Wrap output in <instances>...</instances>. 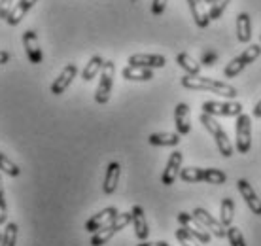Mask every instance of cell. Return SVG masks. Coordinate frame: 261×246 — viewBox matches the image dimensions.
Here are the masks:
<instances>
[{
  "label": "cell",
  "instance_id": "4dcf8cb0",
  "mask_svg": "<svg viewBox=\"0 0 261 246\" xmlns=\"http://www.w3.org/2000/svg\"><path fill=\"white\" fill-rule=\"evenodd\" d=\"M229 2H231V0H214V2L210 4V10H208L210 21L220 19V17H222V15H223V12L227 10Z\"/></svg>",
  "mask_w": 261,
  "mask_h": 246
},
{
  "label": "cell",
  "instance_id": "9a60e30c",
  "mask_svg": "<svg viewBox=\"0 0 261 246\" xmlns=\"http://www.w3.org/2000/svg\"><path fill=\"white\" fill-rule=\"evenodd\" d=\"M174 125H176V133L180 136L188 135L191 131V112L190 106L186 103H178L174 108Z\"/></svg>",
  "mask_w": 261,
  "mask_h": 246
},
{
  "label": "cell",
  "instance_id": "7402d4cb",
  "mask_svg": "<svg viewBox=\"0 0 261 246\" xmlns=\"http://www.w3.org/2000/svg\"><path fill=\"white\" fill-rule=\"evenodd\" d=\"M148 142L151 146H178L180 135L178 133H153V135H150Z\"/></svg>",
  "mask_w": 261,
  "mask_h": 246
},
{
  "label": "cell",
  "instance_id": "ffe728a7",
  "mask_svg": "<svg viewBox=\"0 0 261 246\" xmlns=\"http://www.w3.org/2000/svg\"><path fill=\"white\" fill-rule=\"evenodd\" d=\"M237 38L242 44H250V40H252V21L246 12L239 13V17H237Z\"/></svg>",
  "mask_w": 261,
  "mask_h": 246
},
{
  "label": "cell",
  "instance_id": "8992f818",
  "mask_svg": "<svg viewBox=\"0 0 261 246\" xmlns=\"http://www.w3.org/2000/svg\"><path fill=\"white\" fill-rule=\"evenodd\" d=\"M178 222H180L184 229H186L188 233L193 235L199 242H202V244H208V242H210V239H212V237H210V231L202 226L201 222L197 220L193 214L180 212V214H178Z\"/></svg>",
  "mask_w": 261,
  "mask_h": 246
},
{
  "label": "cell",
  "instance_id": "484cf974",
  "mask_svg": "<svg viewBox=\"0 0 261 246\" xmlns=\"http://www.w3.org/2000/svg\"><path fill=\"white\" fill-rule=\"evenodd\" d=\"M225 180H227V175L220 168H202V182L222 186V184H225Z\"/></svg>",
  "mask_w": 261,
  "mask_h": 246
},
{
  "label": "cell",
  "instance_id": "52a82bcc",
  "mask_svg": "<svg viewBox=\"0 0 261 246\" xmlns=\"http://www.w3.org/2000/svg\"><path fill=\"white\" fill-rule=\"evenodd\" d=\"M201 110L204 114H210V116H239L242 114V104L241 103H220V101H206V103L201 104Z\"/></svg>",
  "mask_w": 261,
  "mask_h": 246
},
{
  "label": "cell",
  "instance_id": "30bf717a",
  "mask_svg": "<svg viewBox=\"0 0 261 246\" xmlns=\"http://www.w3.org/2000/svg\"><path fill=\"white\" fill-rule=\"evenodd\" d=\"M118 214L119 212L116 207H108V208H105V210H100V212H97L95 216H91L89 220L85 222V231H87V233H95V231L102 229L105 226H108Z\"/></svg>",
  "mask_w": 261,
  "mask_h": 246
},
{
  "label": "cell",
  "instance_id": "5b68a950",
  "mask_svg": "<svg viewBox=\"0 0 261 246\" xmlns=\"http://www.w3.org/2000/svg\"><path fill=\"white\" fill-rule=\"evenodd\" d=\"M252 148V117L248 114L237 116V152L248 154Z\"/></svg>",
  "mask_w": 261,
  "mask_h": 246
},
{
  "label": "cell",
  "instance_id": "836d02e7",
  "mask_svg": "<svg viewBox=\"0 0 261 246\" xmlns=\"http://www.w3.org/2000/svg\"><path fill=\"white\" fill-rule=\"evenodd\" d=\"M176 239L182 246H199V240H197L191 233H188L184 227L176 229Z\"/></svg>",
  "mask_w": 261,
  "mask_h": 246
},
{
  "label": "cell",
  "instance_id": "e575fe53",
  "mask_svg": "<svg viewBox=\"0 0 261 246\" xmlns=\"http://www.w3.org/2000/svg\"><path fill=\"white\" fill-rule=\"evenodd\" d=\"M6 220H8V205H6V197H4L2 178H0V226L6 224Z\"/></svg>",
  "mask_w": 261,
  "mask_h": 246
},
{
  "label": "cell",
  "instance_id": "1f68e13d",
  "mask_svg": "<svg viewBox=\"0 0 261 246\" xmlns=\"http://www.w3.org/2000/svg\"><path fill=\"white\" fill-rule=\"evenodd\" d=\"M259 55H261V44H250L248 47L242 52V55H239V57L242 59L244 65H250V63H254Z\"/></svg>",
  "mask_w": 261,
  "mask_h": 246
},
{
  "label": "cell",
  "instance_id": "9c48e42d",
  "mask_svg": "<svg viewBox=\"0 0 261 246\" xmlns=\"http://www.w3.org/2000/svg\"><path fill=\"white\" fill-rule=\"evenodd\" d=\"M191 214H193L197 220L201 222L202 226L206 227V229H208V231L214 235V237H218V239H223V237H225V233H227V231H225V227L222 226V222H220V220H216V218L208 212V210H204V208L197 207Z\"/></svg>",
  "mask_w": 261,
  "mask_h": 246
},
{
  "label": "cell",
  "instance_id": "60d3db41",
  "mask_svg": "<svg viewBox=\"0 0 261 246\" xmlns=\"http://www.w3.org/2000/svg\"><path fill=\"white\" fill-rule=\"evenodd\" d=\"M202 2H204V4H208V6H210V4L214 2V0H202Z\"/></svg>",
  "mask_w": 261,
  "mask_h": 246
},
{
  "label": "cell",
  "instance_id": "f546056e",
  "mask_svg": "<svg viewBox=\"0 0 261 246\" xmlns=\"http://www.w3.org/2000/svg\"><path fill=\"white\" fill-rule=\"evenodd\" d=\"M244 63H242V59L241 57H235V59H231L227 63V66L223 68V74H225V78H235V76H239L242 70H244Z\"/></svg>",
  "mask_w": 261,
  "mask_h": 246
},
{
  "label": "cell",
  "instance_id": "74e56055",
  "mask_svg": "<svg viewBox=\"0 0 261 246\" xmlns=\"http://www.w3.org/2000/svg\"><path fill=\"white\" fill-rule=\"evenodd\" d=\"M10 53L4 52V50H0V65H6V63H10Z\"/></svg>",
  "mask_w": 261,
  "mask_h": 246
},
{
  "label": "cell",
  "instance_id": "f35d334b",
  "mask_svg": "<svg viewBox=\"0 0 261 246\" xmlns=\"http://www.w3.org/2000/svg\"><path fill=\"white\" fill-rule=\"evenodd\" d=\"M138 246H170L169 242H165V240H159V242H142V244Z\"/></svg>",
  "mask_w": 261,
  "mask_h": 246
},
{
  "label": "cell",
  "instance_id": "6da1fadb",
  "mask_svg": "<svg viewBox=\"0 0 261 246\" xmlns=\"http://www.w3.org/2000/svg\"><path fill=\"white\" fill-rule=\"evenodd\" d=\"M180 84H182L186 89L210 91V93H216V95L225 97V99H235L237 95H239L237 89L231 84L218 82V80H212V78H204V76H199V74H197V76H190V74H186V76L180 80Z\"/></svg>",
  "mask_w": 261,
  "mask_h": 246
},
{
  "label": "cell",
  "instance_id": "d590c367",
  "mask_svg": "<svg viewBox=\"0 0 261 246\" xmlns=\"http://www.w3.org/2000/svg\"><path fill=\"white\" fill-rule=\"evenodd\" d=\"M167 2H169V0H153V2H151V13H153L155 17H159V15L165 12Z\"/></svg>",
  "mask_w": 261,
  "mask_h": 246
},
{
  "label": "cell",
  "instance_id": "277c9868",
  "mask_svg": "<svg viewBox=\"0 0 261 246\" xmlns=\"http://www.w3.org/2000/svg\"><path fill=\"white\" fill-rule=\"evenodd\" d=\"M114 76H116V65L112 61H105V66L100 70V82L95 91V101L97 104H106L110 101L112 87H114Z\"/></svg>",
  "mask_w": 261,
  "mask_h": 246
},
{
  "label": "cell",
  "instance_id": "d4e9b609",
  "mask_svg": "<svg viewBox=\"0 0 261 246\" xmlns=\"http://www.w3.org/2000/svg\"><path fill=\"white\" fill-rule=\"evenodd\" d=\"M233 216H235V203H233L231 197H225L222 201V208H220V222H222V226L223 227L231 226Z\"/></svg>",
  "mask_w": 261,
  "mask_h": 246
},
{
  "label": "cell",
  "instance_id": "ac0fdd59",
  "mask_svg": "<svg viewBox=\"0 0 261 246\" xmlns=\"http://www.w3.org/2000/svg\"><path fill=\"white\" fill-rule=\"evenodd\" d=\"M188 6H190V12L193 15V21L199 29H206L210 25V15L208 12L204 10V2L202 0H186Z\"/></svg>",
  "mask_w": 261,
  "mask_h": 246
},
{
  "label": "cell",
  "instance_id": "4fadbf2b",
  "mask_svg": "<svg viewBox=\"0 0 261 246\" xmlns=\"http://www.w3.org/2000/svg\"><path fill=\"white\" fill-rule=\"evenodd\" d=\"M182 161H184V154L182 152H172L167 161V167H165L163 175H161V182L165 186H172L174 180L180 175V168H182Z\"/></svg>",
  "mask_w": 261,
  "mask_h": 246
},
{
  "label": "cell",
  "instance_id": "7bdbcfd3",
  "mask_svg": "<svg viewBox=\"0 0 261 246\" xmlns=\"http://www.w3.org/2000/svg\"><path fill=\"white\" fill-rule=\"evenodd\" d=\"M259 40H261V34H259Z\"/></svg>",
  "mask_w": 261,
  "mask_h": 246
},
{
  "label": "cell",
  "instance_id": "4316f807",
  "mask_svg": "<svg viewBox=\"0 0 261 246\" xmlns=\"http://www.w3.org/2000/svg\"><path fill=\"white\" fill-rule=\"evenodd\" d=\"M17 224L15 222H10L6 224V229L2 233V240H0V246H15L17 244Z\"/></svg>",
  "mask_w": 261,
  "mask_h": 246
},
{
  "label": "cell",
  "instance_id": "83f0119b",
  "mask_svg": "<svg viewBox=\"0 0 261 246\" xmlns=\"http://www.w3.org/2000/svg\"><path fill=\"white\" fill-rule=\"evenodd\" d=\"M180 178L184 182H190V184H195V182H202V168L197 167H186L180 168Z\"/></svg>",
  "mask_w": 261,
  "mask_h": 246
},
{
  "label": "cell",
  "instance_id": "7c38bea8",
  "mask_svg": "<svg viewBox=\"0 0 261 246\" xmlns=\"http://www.w3.org/2000/svg\"><path fill=\"white\" fill-rule=\"evenodd\" d=\"M127 63L133 66H142V68H163L167 65V59L157 53H135L130 55Z\"/></svg>",
  "mask_w": 261,
  "mask_h": 246
},
{
  "label": "cell",
  "instance_id": "2e32d148",
  "mask_svg": "<svg viewBox=\"0 0 261 246\" xmlns=\"http://www.w3.org/2000/svg\"><path fill=\"white\" fill-rule=\"evenodd\" d=\"M130 224L135 226V235H137L140 240H146L148 235H150V227H148V222H146V214H144V208L140 205H135L130 208Z\"/></svg>",
  "mask_w": 261,
  "mask_h": 246
},
{
  "label": "cell",
  "instance_id": "3957f363",
  "mask_svg": "<svg viewBox=\"0 0 261 246\" xmlns=\"http://www.w3.org/2000/svg\"><path fill=\"white\" fill-rule=\"evenodd\" d=\"M130 224V212H121L118 214L114 220L108 224V226H105L102 229H98V231H95L91 237V246H102L106 244L108 240L114 237L116 233H119L121 229H125V227Z\"/></svg>",
  "mask_w": 261,
  "mask_h": 246
},
{
  "label": "cell",
  "instance_id": "7a4b0ae2",
  "mask_svg": "<svg viewBox=\"0 0 261 246\" xmlns=\"http://www.w3.org/2000/svg\"><path fill=\"white\" fill-rule=\"evenodd\" d=\"M199 121L202 123V127L208 131L212 138L216 140V146H218V152L222 154L223 157H231L235 154V148H233V144H231V138L227 136V133L223 131V127L220 123L216 121L214 116H210V114H204L201 112V116H199Z\"/></svg>",
  "mask_w": 261,
  "mask_h": 246
},
{
  "label": "cell",
  "instance_id": "603a6c76",
  "mask_svg": "<svg viewBox=\"0 0 261 246\" xmlns=\"http://www.w3.org/2000/svg\"><path fill=\"white\" fill-rule=\"evenodd\" d=\"M176 63H178V66H180V68H184V70H186V74H190V76H197V74L201 72V65L197 63L195 59L191 57L190 53H186V52L178 53Z\"/></svg>",
  "mask_w": 261,
  "mask_h": 246
},
{
  "label": "cell",
  "instance_id": "ab89813d",
  "mask_svg": "<svg viewBox=\"0 0 261 246\" xmlns=\"http://www.w3.org/2000/svg\"><path fill=\"white\" fill-rule=\"evenodd\" d=\"M254 117H261V101H257V104L254 106Z\"/></svg>",
  "mask_w": 261,
  "mask_h": 246
},
{
  "label": "cell",
  "instance_id": "d6a6232c",
  "mask_svg": "<svg viewBox=\"0 0 261 246\" xmlns=\"http://www.w3.org/2000/svg\"><path fill=\"white\" fill-rule=\"evenodd\" d=\"M225 237L229 239V244L231 246H246V242H244V237H242V233H241V229L239 227H235V226H229V227H225Z\"/></svg>",
  "mask_w": 261,
  "mask_h": 246
},
{
  "label": "cell",
  "instance_id": "8fae6325",
  "mask_svg": "<svg viewBox=\"0 0 261 246\" xmlns=\"http://www.w3.org/2000/svg\"><path fill=\"white\" fill-rule=\"evenodd\" d=\"M78 76V66L74 65V63H70V65H66L63 70H61V74L55 78V82L51 84V93L53 95H63L68 87H70V84L74 82V78Z\"/></svg>",
  "mask_w": 261,
  "mask_h": 246
},
{
  "label": "cell",
  "instance_id": "e0dca14e",
  "mask_svg": "<svg viewBox=\"0 0 261 246\" xmlns=\"http://www.w3.org/2000/svg\"><path fill=\"white\" fill-rule=\"evenodd\" d=\"M36 2H38V0H19L17 4H13L12 12L8 13L6 23L8 25H12V27L19 25L21 21H23V17L27 15V12H29Z\"/></svg>",
  "mask_w": 261,
  "mask_h": 246
},
{
  "label": "cell",
  "instance_id": "cb8c5ba5",
  "mask_svg": "<svg viewBox=\"0 0 261 246\" xmlns=\"http://www.w3.org/2000/svg\"><path fill=\"white\" fill-rule=\"evenodd\" d=\"M102 66H105V59L100 57V55H93V57L89 59V63L85 65L84 72H82V78H84L85 82H91L97 74H100Z\"/></svg>",
  "mask_w": 261,
  "mask_h": 246
},
{
  "label": "cell",
  "instance_id": "ba28073f",
  "mask_svg": "<svg viewBox=\"0 0 261 246\" xmlns=\"http://www.w3.org/2000/svg\"><path fill=\"white\" fill-rule=\"evenodd\" d=\"M23 47H25V53L27 57H29V63L40 65L44 61V53L40 50L38 36H36L33 29H27L25 33H23Z\"/></svg>",
  "mask_w": 261,
  "mask_h": 246
},
{
  "label": "cell",
  "instance_id": "5bb4252c",
  "mask_svg": "<svg viewBox=\"0 0 261 246\" xmlns=\"http://www.w3.org/2000/svg\"><path fill=\"white\" fill-rule=\"evenodd\" d=\"M237 186H239V191H241L242 199H244V203L248 205L250 210H252L255 216H261V199L257 197L255 189L252 188V184H250L248 180L241 178V180L237 182Z\"/></svg>",
  "mask_w": 261,
  "mask_h": 246
},
{
  "label": "cell",
  "instance_id": "8d00e7d4",
  "mask_svg": "<svg viewBox=\"0 0 261 246\" xmlns=\"http://www.w3.org/2000/svg\"><path fill=\"white\" fill-rule=\"evenodd\" d=\"M13 8V0H0V19L6 21L8 13L12 12Z\"/></svg>",
  "mask_w": 261,
  "mask_h": 246
},
{
  "label": "cell",
  "instance_id": "f1b7e54d",
  "mask_svg": "<svg viewBox=\"0 0 261 246\" xmlns=\"http://www.w3.org/2000/svg\"><path fill=\"white\" fill-rule=\"evenodd\" d=\"M0 170H2V173H6L8 176H12V178H15V176L21 175V168L17 167L12 159H8L2 152H0Z\"/></svg>",
  "mask_w": 261,
  "mask_h": 246
},
{
  "label": "cell",
  "instance_id": "b9f144b4",
  "mask_svg": "<svg viewBox=\"0 0 261 246\" xmlns=\"http://www.w3.org/2000/svg\"><path fill=\"white\" fill-rule=\"evenodd\" d=\"M0 240H2V233H0Z\"/></svg>",
  "mask_w": 261,
  "mask_h": 246
},
{
  "label": "cell",
  "instance_id": "d6986e66",
  "mask_svg": "<svg viewBox=\"0 0 261 246\" xmlns=\"http://www.w3.org/2000/svg\"><path fill=\"white\" fill-rule=\"evenodd\" d=\"M119 176H121V167H119L118 161H112L108 167H106V175H105V184H102V189H105L106 195H112L118 188Z\"/></svg>",
  "mask_w": 261,
  "mask_h": 246
},
{
  "label": "cell",
  "instance_id": "44dd1931",
  "mask_svg": "<svg viewBox=\"0 0 261 246\" xmlns=\"http://www.w3.org/2000/svg\"><path fill=\"white\" fill-rule=\"evenodd\" d=\"M121 76H123L125 80H130V82H150V80L153 78V72H151V68L127 65L123 70H121Z\"/></svg>",
  "mask_w": 261,
  "mask_h": 246
}]
</instances>
